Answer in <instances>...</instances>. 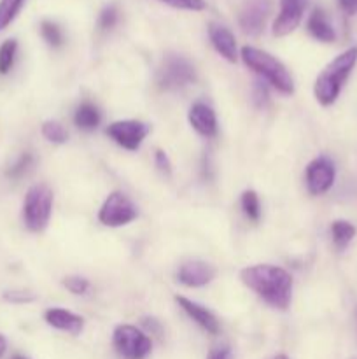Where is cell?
I'll use <instances>...</instances> for the list:
<instances>
[{"instance_id":"cell-1","label":"cell","mask_w":357,"mask_h":359,"mask_svg":"<svg viewBox=\"0 0 357 359\" xmlns=\"http://www.w3.org/2000/svg\"><path fill=\"white\" fill-rule=\"evenodd\" d=\"M240 280L270 307L287 311L293 300V277L275 265H252L240 272Z\"/></svg>"},{"instance_id":"cell-2","label":"cell","mask_w":357,"mask_h":359,"mask_svg":"<svg viewBox=\"0 0 357 359\" xmlns=\"http://www.w3.org/2000/svg\"><path fill=\"white\" fill-rule=\"evenodd\" d=\"M357 63V46H352L326 65L314 84V95L324 107L335 104Z\"/></svg>"},{"instance_id":"cell-3","label":"cell","mask_w":357,"mask_h":359,"mask_svg":"<svg viewBox=\"0 0 357 359\" xmlns=\"http://www.w3.org/2000/svg\"><path fill=\"white\" fill-rule=\"evenodd\" d=\"M240 56L248 69L254 70L261 77H265L276 91H280L282 95L294 93L293 76L287 70V67L280 60H276L275 56L262 51V49L254 48V46H244Z\"/></svg>"},{"instance_id":"cell-4","label":"cell","mask_w":357,"mask_h":359,"mask_svg":"<svg viewBox=\"0 0 357 359\" xmlns=\"http://www.w3.org/2000/svg\"><path fill=\"white\" fill-rule=\"evenodd\" d=\"M52 212V191L46 184H35L24 195L23 221L30 231L44 230Z\"/></svg>"},{"instance_id":"cell-5","label":"cell","mask_w":357,"mask_h":359,"mask_svg":"<svg viewBox=\"0 0 357 359\" xmlns=\"http://www.w3.org/2000/svg\"><path fill=\"white\" fill-rule=\"evenodd\" d=\"M196 81L195 65L181 55H167L160 70H158L156 83L164 91H177L189 86Z\"/></svg>"},{"instance_id":"cell-6","label":"cell","mask_w":357,"mask_h":359,"mask_svg":"<svg viewBox=\"0 0 357 359\" xmlns=\"http://www.w3.org/2000/svg\"><path fill=\"white\" fill-rule=\"evenodd\" d=\"M115 353L122 359H146L153 351L149 337L132 325H121L112 333Z\"/></svg>"},{"instance_id":"cell-7","label":"cell","mask_w":357,"mask_h":359,"mask_svg":"<svg viewBox=\"0 0 357 359\" xmlns=\"http://www.w3.org/2000/svg\"><path fill=\"white\" fill-rule=\"evenodd\" d=\"M136 216L139 212H136L135 203L121 191L111 193L98 210V221L108 228L126 226L135 221Z\"/></svg>"},{"instance_id":"cell-8","label":"cell","mask_w":357,"mask_h":359,"mask_svg":"<svg viewBox=\"0 0 357 359\" xmlns=\"http://www.w3.org/2000/svg\"><path fill=\"white\" fill-rule=\"evenodd\" d=\"M105 132L122 149L136 151L140 149L146 137L149 135L150 126L147 123L139 121V119H122V121L111 123Z\"/></svg>"},{"instance_id":"cell-9","label":"cell","mask_w":357,"mask_h":359,"mask_svg":"<svg viewBox=\"0 0 357 359\" xmlns=\"http://www.w3.org/2000/svg\"><path fill=\"white\" fill-rule=\"evenodd\" d=\"M336 179V168L335 163L329 160L328 156H318L308 163L307 170H304V181H307V188L310 195L318 196L324 195L331 189Z\"/></svg>"},{"instance_id":"cell-10","label":"cell","mask_w":357,"mask_h":359,"mask_svg":"<svg viewBox=\"0 0 357 359\" xmlns=\"http://www.w3.org/2000/svg\"><path fill=\"white\" fill-rule=\"evenodd\" d=\"M308 0H280V13L273 21V35L286 37L300 27Z\"/></svg>"},{"instance_id":"cell-11","label":"cell","mask_w":357,"mask_h":359,"mask_svg":"<svg viewBox=\"0 0 357 359\" xmlns=\"http://www.w3.org/2000/svg\"><path fill=\"white\" fill-rule=\"evenodd\" d=\"M268 14L270 0H245L238 16L241 30L248 35H259L265 28Z\"/></svg>"},{"instance_id":"cell-12","label":"cell","mask_w":357,"mask_h":359,"mask_svg":"<svg viewBox=\"0 0 357 359\" xmlns=\"http://www.w3.org/2000/svg\"><path fill=\"white\" fill-rule=\"evenodd\" d=\"M216 266L206 262L192 259V262L182 263L177 272L178 283L188 287H203L210 284L216 277Z\"/></svg>"},{"instance_id":"cell-13","label":"cell","mask_w":357,"mask_h":359,"mask_svg":"<svg viewBox=\"0 0 357 359\" xmlns=\"http://www.w3.org/2000/svg\"><path fill=\"white\" fill-rule=\"evenodd\" d=\"M175 302H177L178 307H181L182 311H184L186 314H188L189 318L200 326V328L205 330V332L210 333V335H217V333H219L220 330L219 321H217V318L209 311V309L196 304V302L189 300V298L186 297H178V294L175 297Z\"/></svg>"},{"instance_id":"cell-14","label":"cell","mask_w":357,"mask_h":359,"mask_svg":"<svg viewBox=\"0 0 357 359\" xmlns=\"http://www.w3.org/2000/svg\"><path fill=\"white\" fill-rule=\"evenodd\" d=\"M189 125L196 130L202 137H216L217 135V116L210 105L203 104V102H196L189 109Z\"/></svg>"},{"instance_id":"cell-15","label":"cell","mask_w":357,"mask_h":359,"mask_svg":"<svg viewBox=\"0 0 357 359\" xmlns=\"http://www.w3.org/2000/svg\"><path fill=\"white\" fill-rule=\"evenodd\" d=\"M209 39L210 42H212L214 49H216L224 60H227L230 63L237 62L238 60L237 41H234V35L230 28H226L224 25H219V23H210Z\"/></svg>"},{"instance_id":"cell-16","label":"cell","mask_w":357,"mask_h":359,"mask_svg":"<svg viewBox=\"0 0 357 359\" xmlns=\"http://www.w3.org/2000/svg\"><path fill=\"white\" fill-rule=\"evenodd\" d=\"M44 321L51 328L70 333V335H79L84 328V319L65 309H49L44 312Z\"/></svg>"},{"instance_id":"cell-17","label":"cell","mask_w":357,"mask_h":359,"mask_svg":"<svg viewBox=\"0 0 357 359\" xmlns=\"http://www.w3.org/2000/svg\"><path fill=\"white\" fill-rule=\"evenodd\" d=\"M308 34L314 39H317L318 42H335L336 32L332 28L331 21H329L328 14L321 9V7H315L310 13L307 21Z\"/></svg>"},{"instance_id":"cell-18","label":"cell","mask_w":357,"mask_h":359,"mask_svg":"<svg viewBox=\"0 0 357 359\" xmlns=\"http://www.w3.org/2000/svg\"><path fill=\"white\" fill-rule=\"evenodd\" d=\"M102 121V114L98 111L97 105H93L91 102H83L79 107L76 109V114H74V123H76L77 128L84 130V132H91V130L97 128Z\"/></svg>"},{"instance_id":"cell-19","label":"cell","mask_w":357,"mask_h":359,"mask_svg":"<svg viewBox=\"0 0 357 359\" xmlns=\"http://www.w3.org/2000/svg\"><path fill=\"white\" fill-rule=\"evenodd\" d=\"M331 237L335 248L338 249V251H345V249L349 248L350 242L354 241V237H356V226L345 219L332 221Z\"/></svg>"},{"instance_id":"cell-20","label":"cell","mask_w":357,"mask_h":359,"mask_svg":"<svg viewBox=\"0 0 357 359\" xmlns=\"http://www.w3.org/2000/svg\"><path fill=\"white\" fill-rule=\"evenodd\" d=\"M240 205L244 214L247 216V219H251L252 223H258L261 219V203H259L258 193L252 191V189H247V191L241 193Z\"/></svg>"},{"instance_id":"cell-21","label":"cell","mask_w":357,"mask_h":359,"mask_svg":"<svg viewBox=\"0 0 357 359\" xmlns=\"http://www.w3.org/2000/svg\"><path fill=\"white\" fill-rule=\"evenodd\" d=\"M24 0H0V32L6 30L20 14Z\"/></svg>"},{"instance_id":"cell-22","label":"cell","mask_w":357,"mask_h":359,"mask_svg":"<svg viewBox=\"0 0 357 359\" xmlns=\"http://www.w3.org/2000/svg\"><path fill=\"white\" fill-rule=\"evenodd\" d=\"M18 53V42L14 39H7L0 46V74L6 76L10 72L14 65V60H16Z\"/></svg>"},{"instance_id":"cell-23","label":"cell","mask_w":357,"mask_h":359,"mask_svg":"<svg viewBox=\"0 0 357 359\" xmlns=\"http://www.w3.org/2000/svg\"><path fill=\"white\" fill-rule=\"evenodd\" d=\"M41 132L44 135V139L52 144H65L69 140V132L58 121H44L42 123Z\"/></svg>"},{"instance_id":"cell-24","label":"cell","mask_w":357,"mask_h":359,"mask_svg":"<svg viewBox=\"0 0 357 359\" xmlns=\"http://www.w3.org/2000/svg\"><path fill=\"white\" fill-rule=\"evenodd\" d=\"M41 34H42V39H44L51 48H59V46H63V42H65L62 28H59L55 21H48V20L42 21Z\"/></svg>"},{"instance_id":"cell-25","label":"cell","mask_w":357,"mask_h":359,"mask_svg":"<svg viewBox=\"0 0 357 359\" xmlns=\"http://www.w3.org/2000/svg\"><path fill=\"white\" fill-rule=\"evenodd\" d=\"M34 165V156L30 153H23L16 160V163L10 165L9 170H7V177L10 179H20L21 175L27 174L30 170V167Z\"/></svg>"},{"instance_id":"cell-26","label":"cell","mask_w":357,"mask_h":359,"mask_svg":"<svg viewBox=\"0 0 357 359\" xmlns=\"http://www.w3.org/2000/svg\"><path fill=\"white\" fill-rule=\"evenodd\" d=\"M118 7H115L114 4H111V6L104 7V11H102L100 16H98V28H100V30H111V28H114V25L118 23Z\"/></svg>"},{"instance_id":"cell-27","label":"cell","mask_w":357,"mask_h":359,"mask_svg":"<svg viewBox=\"0 0 357 359\" xmlns=\"http://www.w3.org/2000/svg\"><path fill=\"white\" fill-rule=\"evenodd\" d=\"M63 286L66 287V290L70 291L72 294H86L88 291H90V280L84 279V277H77V276H72V277H65L63 279Z\"/></svg>"},{"instance_id":"cell-28","label":"cell","mask_w":357,"mask_h":359,"mask_svg":"<svg viewBox=\"0 0 357 359\" xmlns=\"http://www.w3.org/2000/svg\"><path fill=\"white\" fill-rule=\"evenodd\" d=\"M160 2L184 11H203L206 7L205 0H160Z\"/></svg>"},{"instance_id":"cell-29","label":"cell","mask_w":357,"mask_h":359,"mask_svg":"<svg viewBox=\"0 0 357 359\" xmlns=\"http://www.w3.org/2000/svg\"><path fill=\"white\" fill-rule=\"evenodd\" d=\"M4 300L14 305H24L31 304L35 300V294L28 293V291H6L4 293Z\"/></svg>"},{"instance_id":"cell-30","label":"cell","mask_w":357,"mask_h":359,"mask_svg":"<svg viewBox=\"0 0 357 359\" xmlns=\"http://www.w3.org/2000/svg\"><path fill=\"white\" fill-rule=\"evenodd\" d=\"M252 100H254L255 107H265L270 100V95H268V88L266 84L262 83H255L254 84V91H252Z\"/></svg>"},{"instance_id":"cell-31","label":"cell","mask_w":357,"mask_h":359,"mask_svg":"<svg viewBox=\"0 0 357 359\" xmlns=\"http://www.w3.org/2000/svg\"><path fill=\"white\" fill-rule=\"evenodd\" d=\"M154 163H156L158 170L163 172V174H170L172 172V163H170V158L167 156V153L161 149H158L156 153H154Z\"/></svg>"},{"instance_id":"cell-32","label":"cell","mask_w":357,"mask_h":359,"mask_svg":"<svg viewBox=\"0 0 357 359\" xmlns=\"http://www.w3.org/2000/svg\"><path fill=\"white\" fill-rule=\"evenodd\" d=\"M206 359H233V351L230 346L223 344V346H216L214 349H210Z\"/></svg>"},{"instance_id":"cell-33","label":"cell","mask_w":357,"mask_h":359,"mask_svg":"<svg viewBox=\"0 0 357 359\" xmlns=\"http://www.w3.org/2000/svg\"><path fill=\"white\" fill-rule=\"evenodd\" d=\"M338 4L343 9V13L349 14V16L357 14V0H338Z\"/></svg>"},{"instance_id":"cell-34","label":"cell","mask_w":357,"mask_h":359,"mask_svg":"<svg viewBox=\"0 0 357 359\" xmlns=\"http://www.w3.org/2000/svg\"><path fill=\"white\" fill-rule=\"evenodd\" d=\"M144 325H146L149 330H153V332H160V325H158L154 319H144Z\"/></svg>"},{"instance_id":"cell-35","label":"cell","mask_w":357,"mask_h":359,"mask_svg":"<svg viewBox=\"0 0 357 359\" xmlns=\"http://www.w3.org/2000/svg\"><path fill=\"white\" fill-rule=\"evenodd\" d=\"M6 349H7V340L6 337L0 335V359H2L4 354H6Z\"/></svg>"},{"instance_id":"cell-36","label":"cell","mask_w":357,"mask_h":359,"mask_svg":"<svg viewBox=\"0 0 357 359\" xmlns=\"http://www.w3.org/2000/svg\"><path fill=\"white\" fill-rule=\"evenodd\" d=\"M272 359H289L286 356V354H276V356H273Z\"/></svg>"},{"instance_id":"cell-37","label":"cell","mask_w":357,"mask_h":359,"mask_svg":"<svg viewBox=\"0 0 357 359\" xmlns=\"http://www.w3.org/2000/svg\"><path fill=\"white\" fill-rule=\"evenodd\" d=\"M13 359H28V358H24V356H14Z\"/></svg>"}]
</instances>
